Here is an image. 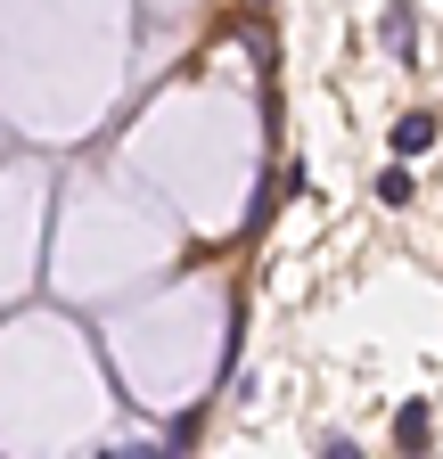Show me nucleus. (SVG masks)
<instances>
[{
	"label": "nucleus",
	"instance_id": "f257e3e1",
	"mask_svg": "<svg viewBox=\"0 0 443 459\" xmlns=\"http://www.w3.org/2000/svg\"><path fill=\"white\" fill-rule=\"evenodd\" d=\"M411 33H419V9H411V0H386V9H378V41L411 57Z\"/></svg>",
	"mask_w": 443,
	"mask_h": 459
},
{
	"label": "nucleus",
	"instance_id": "f03ea898",
	"mask_svg": "<svg viewBox=\"0 0 443 459\" xmlns=\"http://www.w3.org/2000/svg\"><path fill=\"white\" fill-rule=\"evenodd\" d=\"M395 443H403V451H427V443H435L427 402H403V411H395Z\"/></svg>",
	"mask_w": 443,
	"mask_h": 459
},
{
	"label": "nucleus",
	"instance_id": "7ed1b4c3",
	"mask_svg": "<svg viewBox=\"0 0 443 459\" xmlns=\"http://www.w3.org/2000/svg\"><path fill=\"white\" fill-rule=\"evenodd\" d=\"M435 148V115H403L395 124V156H427Z\"/></svg>",
	"mask_w": 443,
	"mask_h": 459
},
{
	"label": "nucleus",
	"instance_id": "20e7f679",
	"mask_svg": "<svg viewBox=\"0 0 443 459\" xmlns=\"http://www.w3.org/2000/svg\"><path fill=\"white\" fill-rule=\"evenodd\" d=\"M378 197H386V205H411V172L395 164V172H386V181H378Z\"/></svg>",
	"mask_w": 443,
	"mask_h": 459
}]
</instances>
